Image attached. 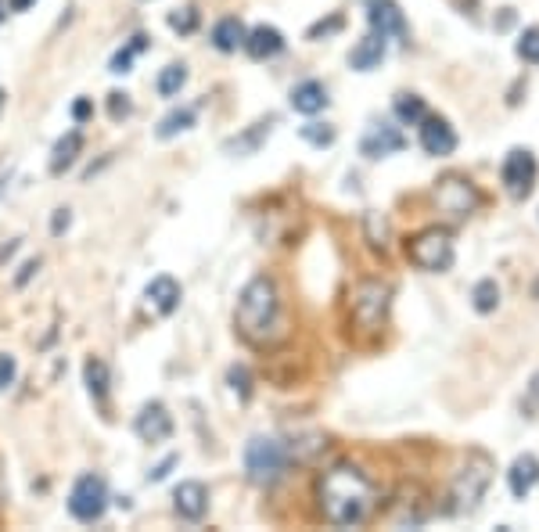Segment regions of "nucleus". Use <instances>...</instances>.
<instances>
[{"instance_id":"1","label":"nucleus","mask_w":539,"mask_h":532,"mask_svg":"<svg viewBox=\"0 0 539 532\" xmlns=\"http://www.w3.org/2000/svg\"><path fill=\"white\" fill-rule=\"evenodd\" d=\"M320 511L331 525H364L378 507V486L352 464H338L317 482Z\"/></svg>"},{"instance_id":"2","label":"nucleus","mask_w":539,"mask_h":532,"mask_svg":"<svg viewBox=\"0 0 539 532\" xmlns=\"http://www.w3.org/2000/svg\"><path fill=\"white\" fill-rule=\"evenodd\" d=\"M234 324H237V335L248 345H259V349L274 345L285 335V327H281V299H278L274 281H270V278H252L241 288Z\"/></svg>"},{"instance_id":"3","label":"nucleus","mask_w":539,"mask_h":532,"mask_svg":"<svg viewBox=\"0 0 539 532\" xmlns=\"http://www.w3.org/2000/svg\"><path fill=\"white\" fill-rule=\"evenodd\" d=\"M454 255H457L454 234L442 230V227H428L406 241V259L417 270H428V274H446L449 266H454Z\"/></svg>"},{"instance_id":"4","label":"nucleus","mask_w":539,"mask_h":532,"mask_svg":"<svg viewBox=\"0 0 539 532\" xmlns=\"http://www.w3.org/2000/svg\"><path fill=\"white\" fill-rule=\"evenodd\" d=\"M288 468V450L281 439H270V435H255L248 439L245 447V472L255 486H274Z\"/></svg>"},{"instance_id":"5","label":"nucleus","mask_w":539,"mask_h":532,"mask_svg":"<svg viewBox=\"0 0 539 532\" xmlns=\"http://www.w3.org/2000/svg\"><path fill=\"white\" fill-rule=\"evenodd\" d=\"M489 482H493V461L486 457V454H471L468 457V464L457 472V479H454V507L457 514H468V511H475L479 504H482V496H486V489H489Z\"/></svg>"},{"instance_id":"6","label":"nucleus","mask_w":539,"mask_h":532,"mask_svg":"<svg viewBox=\"0 0 539 532\" xmlns=\"http://www.w3.org/2000/svg\"><path fill=\"white\" fill-rule=\"evenodd\" d=\"M389 299H392V288L385 281H359L352 292V324L367 335L378 331L385 324Z\"/></svg>"},{"instance_id":"7","label":"nucleus","mask_w":539,"mask_h":532,"mask_svg":"<svg viewBox=\"0 0 539 532\" xmlns=\"http://www.w3.org/2000/svg\"><path fill=\"white\" fill-rule=\"evenodd\" d=\"M68 511L76 521H101V514L109 511V486L101 475H79L72 493H68Z\"/></svg>"},{"instance_id":"8","label":"nucleus","mask_w":539,"mask_h":532,"mask_svg":"<svg viewBox=\"0 0 539 532\" xmlns=\"http://www.w3.org/2000/svg\"><path fill=\"white\" fill-rule=\"evenodd\" d=\"M535 176H539V165H535V155L528 148H514L507 151L503 165H500V184L511 198H528L532 188H535Z\"/></svg>"},{"instance_id":"9","label":"nucleus","mask_w":539,"mask_h":532,"mask_svg":"<svg viewBox=\"0 0 539 532\" xmlns=\"http://www.w3.org/2000/svg\"><path fill=\"white\" fill-rule=\"evenodd\" d=\"M435 206L449 220H468L479 206V191L471 188V181H464V176H442L438 188H435Z\"/></svg>"},{"instance_id":"10","label":"nucleus","mask_w":539,"mask_h":532,"mask_svg":"<svg viewBox=\"0 0 539 532\" xmlns=\"http://www.w3.org/2000/svg\"><path fill=\"white\" fill-rule=\"evenodd\" d=\"M173 507L184 521H202L209 511V489L202 482H180L173 493Z\"/></svg>"},{"instance_id":"11","label":"nucleus","mask_w":539,"mask_h":532,"mask_svg":"<svg viewBox=\"0 0 539 532\" xmlns=\"http://www.w3.org/2000/svg\"><path fill=\"white\" fill-rule=\"evenodd\" d=\"M421 148L428 151V155H435V158H442V155H454L457 151V133H454V126H449L446 119H421Z\"/></svg>"},{"instance_id":"12","label":"nucleus","mask_w":539,"mask_h":532,"mask_svg":"<svg viewBox=\"0 0 539 532\" xmlns=\"http://www.w3.org/2000/svg\"><path fill=\"white\" fill-rule=\"evenodd\" d=\"M367 19H371V33H378L385 40L389 36H406V19H403L396 0H371Z\"/></svg>"},{"instance_id":"13","label":"nucleus","mask_w":539,"mask_h":532,"mask_svg":"<svg viewBox=\"0 0 539 532\" xmlns=\"http://www.w3.org/2000/svg\"><path fill=\"white\" fill-rule=\"evenodd\" d=\"M403 133L396 130V126H389V123H378V126H371L367 133H364V141H359V151H364L367 158H385V155H396V151H403Z\"/></svg>"},{"instance_id":"14","label":"nucleus","mask_w":539,"mask_h":532,"mask_svg":"<svg viewBox=\"0 0 539 532\" xmlns=\"http://www.w3.org/2000/svg\"><path fill=\"white\" fill-rule=\"evenodd\" d=\"M137 435L144 439V442H165L169 435H173V417H169V410L162 407V403H148L141 414H137Z\"/></svg>"},{"instance_id":"15","label":"nucleus","mask_w":539,"mask_h":532,"mask_svg":"<svg viewBox=\"0 0 539 532\" xmlns=\"http://www.w3.org/2000/svg\"><path fill=\"white\" fill-rule=\"evenodd\" d=\"M144 302H148V310H155L158 317H169V313L180 306V285H176L169 274H158V278L144 288Z\"/></svg>"},{"instance_id":"16","label":"nucleus","mask_w":539,"mask_h":532,"mask_svg":"<svg viewBox=\"0 0 539 532\" xmlns=\"http://www.w3.org/2000/svg\"><path fill=\"white\" fill-rule=\"evenodd\" d=\"M245 51H248L255 61L278 58V54L285 51V36H281V29H274V26H255V29L245 36Z\"/></svg>"},{"instance_id":"17","label":"nucleus","mask_w":539,"mask_h":532,"mask_svg":"<svg viewBox=\"0 0 539 532\" xmlns=\"http://www.w3.org/2000/svg\"><path fill=\"white\" fill-rule=\"evenodd\" d=\"M270 130H274V119H262V123H252L245 133H237V137H230L227 144H223V155H234V158H245V155H255L262 144H266V137H270Z\"/></svg>"},{"instance_id":"18","label":"nucleus","mask_w":539,"mask_h":532,"mask_svg":"<svg viewBox=\"0 0 539 532\" xmlns=\"http://www.w3.org/2000/svg\"><path fill=\"white\" fill-rule=\"evenodd\" d=\"M382 61H385V36H378V33L364 36V40H359V44L349 51V65H352L356 72H374Z\"/></svg>"},{"instance_id":"19","label":"nucleus","mask_w":539,"mask_h":532,"mask_svg":"<svg viewBox=\"0 0 539 532\" xmlns=\"http://www.w3.org/2000/svg\"><path fill=\"white\" fill-rule=\"evenodd\" d=\"M507 486H511V493H514L518 500H525V496L539 486V461H535L532 454L518 457V461L511 464V472H507Z\"/></svg>"},{"instance_id":"20","label":"nucleus","mask_w":539,"mask_h":532,"mask_svg":"<svg viewBox=\"0 0 539 532\" xmlns=\"http://www.w3.org/2000/svg\"><path fill=\"white\" fill-rule=\"evenodd\" d=\"M292 109H295L299 116H317V112H324V109H327V91H324V83H317V79L299 83L295 91H292Z\"/></svg>"},{"instance_id":"21","label":"nucleus","mask_w":539,"mask_h":532,"mask_svg":"<svg viewBox=\"0 0 539 532\" xmlns=\"http://www.w3.org/2000/svg\"><path fill=\"white\" fill-rule=\"evenodd\" d=\"M79 151H83V133H79V130L65 133V137L54 144V151H51V173L58 176V173L72 169V162L79 158Z\"/></svg>"},{"instance_id":"22","label":"nucleus","mask_w":539,"mask_h":532,"mask_svg":"<svg viewBox=\"0 0 539 532\" xmlns=\"http://www.w3.org/2000/svg\"><path fill=\"white\" fill-rule=\"evenodd\" d=\"M245 36H248V29H245L237 19H223V22H216V29H213V44H216V51H223V54H234L237 47H245Z\"/></svg>"},{"instance_id":"23","label":"nucleus","mask_w":539,"mask_h":532,"mask_svg":"<svg viewBox=\"0 0 539 532\" xmlns=\"http://www.w3.org/2000/svg\"><path fill=\"white\" fill-rule=\"evenodd\" d=\"M83 382H86V392L94 396L98 403L109 399V367H105V360L90 357V360L83 364Z\"/></svg>"},{"instance_id":"24","label":"nucleus","mask_w":539,"mask_h":532,"mask_svg":"<svg viewBox=\"0 0 539 532\" xmlns=\"http://www.w3.org/2000/svg\"><path fill=\"white\" fill-rule=\"evenodd\" d=\"M191 126H195V112H191V109H173V112L158 123L155 137H158V141H169V137H176V133L191 130Z\"/></svg>"},{"instance_id":"25","label":"nucleus","mask_w":539,"mask_h":532,"mask_svg":"<svg viewBox=\"0 0 539 532\" xmlns=\"http://www.w3.org/2000/svg\"><path fill=\"white\" fill-rule=\"evenodd\" d=\"M424 116H428V109H424V101H421L417 94H399V98H396V119H399V123L417 126Z\"/></svg>"},{"instance_id":"26","label":"nucleus","mask_w":539,"mask_h":532,"mask_svg":"<svg viewBox=\"0 0 539 532\" xmlns=\"http://www.w3.org/2000/svg\"><path fill=\"white\" fill-rule=\"evenodd\" d=\"M184 83H188V65H165L155 86H158L162 98H173V94H180V86H184Z\"/></svg>"},{"instance_id":"27","label":"nucleus","mask_w":539,"mask_h":532,"mask_svg":"<svg viewBox=\"0 0 539 532\" xmlns=\"http://www.w3.org/2000/svg\"><path fill=\"white\" fill-rule=\"evenodd\" d=\"M165 22H169V29H173V33L191 36V33L198 29V8H191V4H188V8H176V12H169V19H165Z\"/></svg>"},{"instance_id":"28","label":"nucleus","mask_w":539,"mask_h":532,"mask_svg":"<svg viewBox=\"0 0 539 532\" xmlns=\"http://www.w3.org/2000/svg\"><path fill=\"white\" fill-rule=\"evenodd\" d=\"M471 299H475V310L479 313H493L496 306H500V288H496V281H479L475 285V292H471Z\"/></svg>"},{"instance_id":"29","label":"nucleus","mask_w":539,"mask_h":532,"mask_svg":"<svg viewBox=\"0 0 539 532\" xmlns=\"http://www.w3.org/2000/svg\"><path fill=\"white\" fill-rule=\"evenodd\" d=\"M148 44H144V36H133V44L130 47H123V51H116L112 54V61H109V69L116 72V76H123V72H130V65H133V54H141Z\"/></svg>"},{"instance_id":"30","label":"nucleus","mask_w":539,"mask_h":532,"mask_svg":"<svg viewBox=\"0 0 539 532\" xmlns=\"http://www.w3.org/2000/svg\"><path fill=\"white\" fill-rule=\"evenodd\" d=\"M302 137H306L313 148H327V144H334V126H327V123H310V126H302Z\"/></svg>"},{"instance_id":"31","label":"nucleus","mask_w":539,"mask_h":532,"mask_svg":"<svg viewBox=\"0 0 539 532\" xmlns=\"http://www.w3.org/2000/svg\"><path fill=\"white\" fill-rule=\"evenodd\" d=\"M518 54H521L525 61L539 65V26H535V29H525V33H521V40H518Z\"/></svg>"},{"instance_id":"32","label":"nucleus","mask_w":539,"mask_h":532,"mask_svg":"<svg viewBox=\"0 0 539 532\" xmlns=\"http://www.w3.org/2000/svg\"><path fill=\"white\" fill-rule=\"evenodd\" d=\"M227 382H230V389H234L241 399H248V396H252V385H248L252 378H248V371H245V367H230V371H227Z\"/></svg>"},{"instance_id":"33","label":"nucleus","mask_w":539,"mask_h":532,"mask_svg":"<svg viewBox=\"0 0 539 532\" xmlns=\"http://www.w3.org/2000/svg\"><path fill=\"white\" fill-rule=\"evenodd\" d=\"M130 112H133V105H130L126 94H109V116L112 119H126Z\"/></svg>"},{"instance_id":"34","label":"nucleus","mask_w":539,"mask_h":532,"mask_svg":"<svg viewBox=\"0 0 539 532\" xmlns=\"http://www.w3.org/2000/svg\"><path fill=\"white\" fill-rule=\"evenodd\" d=\"M15 357H0V389H8L15 382Z\"/></svg>"},{"instance_id":"35","label":"nucleus","mask_w":539,"mask_h":532,"mask_svg":"<svg viewBox=\"0 0 539 532\" xmlns=\"http://www.w3.org/2000/svg\"><path fill=\"white\" fill-rule=\"evenodd\" d=\"M68 223H72L68 209H58V213H54V220H51V230H54V234H61V230H68Z\"/></svg>"},{"instance_id":"36","label":"nucleus","mask_w":539,"mask_h":532,"mask_svg":"<svg viewBox=\"0 0 539 532\" xmlns=\"http://www.w3.org/2000/svg\"><path fill=\"white\" fill-rule=\"evenodd\" d=\"M173 464H176V457H165V461H162L155 472H148V479H151V482H162V479L169 475V468H173Z\"/></svg>"},{"instance_id":"37","label":"nucleus","mask_w":539,"mask_h":532,"mask_svg":"<svg viewBox=\"0 0 539 532\" xmlns=\"http://www.w3.org/2000/svg\"><path fill=\"white\" fill-rule=\"evenodd\" d=\"M90 112H94V105H90V101H86V98H83V101H76V105H72V119H76V123H83V119H86V116H90Z\"/></svg>"},{"instance_id":"38","label":"nucleus","mask_w":539,"mask_h":532,"mask_svg":"<svg viewBox=\"0 0 539 532\" xmlns=\"http://www.w3.org/2000/svg\"><path fill=\"white\" fill-rule=\"evenodd\" d=\"M36 270H40V259H29V262H26V266H22V274H19V281H15V285H19V288H22V285H26V281H29V278H33V274H36Z\"/></svg>"},{"instance_id":"39","label":"nucleus","mask_w":539,"mask_h":532,"mask_svg":"<svg viewBox=\"0 0 539 532\" xmlns=\"http://www.w3.org/2000/svg\"><path fill=\"white\" fill-rule=\"evenodd\" d=\"M334 29H342V19H331V22H327V26H324V22H320V26H313V29H310V36H313V40H317V36H320V33H334Z\"/></svg>"},{"instance_id":"40","label":"nucleus","mask_w":539,"mask_h":532,"mask_svg":"<svg viewBox=\"0 0 539 532\" xmlns=\"http://www.w3.org/2000/svg\"><path fill=\"white\" fill-rule=\"evenodd\" d=\"M535 403H539V375L532 378V392H528V403H525V410L532 414V410H535Z\"/></svg>"},{"instance_id":"41","label":"nucleus","mask_w":539,"mask_h":532,"mask_svg":"<svg viewBox=\"0 0 539 532\" xmlns=\"http://www.w3.org/2000/svg\"><path fill=\"white\" fill-rule=\"evenodd\" d=\"M8 4H12V12H26V8L36 4V0H8Z\"/></svg>"},{"instance_id":"42","label":"nucleus","mask_w":539,"mask_h":532,"mask_svg":"<svg viewBox=\"0 0 539 532\" xmlns=\"http://www.w3.org/2000/svg\"><path fill=\"white\" fill-rule=\"evenodd\" d=\"M8 181H12V169H8V173H0V191L8 188Z\"/></svg>"},{"instance_id":"43","label":"nucleus","mask_w":539,"mask_h":532,"mask_svg":"<svg viewBox=\"0 0 539 532\" xmlns=\"http://www.w3.org/2000/svg\"><path fill=\"white\" fill-rule=\"evenodd\" d=\"M4 15H8V4H4V0H0V22H4Z\"/></svg>"},{"instance_id":"44","label":"nucleus","mask_w":539,"mask_h":532,"mask_svg":"<svg viewBox=\"0 0 539 532\" xmlns=\"http://www.w3.org/2000/svg\"><path fill=\"white\" fill-rule=\"evenodd\" d=\"M4 101H8V94H4V91H0V112H4Z\"/></svg>"}]
</instances>
